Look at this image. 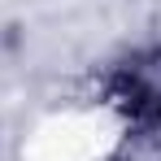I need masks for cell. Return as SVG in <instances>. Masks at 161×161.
Here are the masks:
<instances>
[{
    "instance_id": "6da1fadb",
    "label": "cell",
    "mask_w": 161,
    "mask_h": 161,
    "mask_svg": "<svg viewBox=\"0 0 161 161\" xmlns=\"http://www.w3.org/2000/svg\"><path fill=\"white\" fill-rule=\"evenodd\" d=\"M113 92H118L122 109L131 113L135 122H157L161 118V53L131 61V65L118 74Z\"/></svg>"
}]
</instances>
